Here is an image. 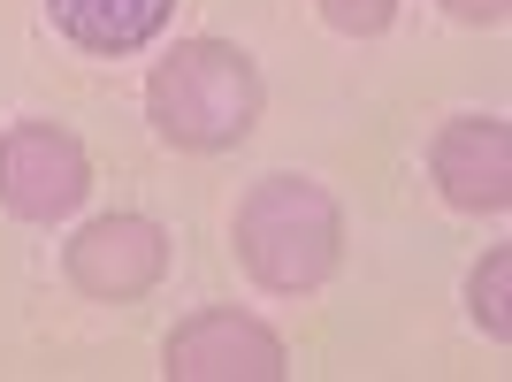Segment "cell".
<instances>
[{
  "label": "cell",
  "mask_w": 512,
  "mask_h": 382,
  "mask_svg": "<svg viewBox=\"0 0 512 382\" xmlns=\"http://www.w3.org/2000/svg\"><path fill=\"white\" fill-rule=\"evenodd\" d=\"M237 260L260 291L276 298H306L337 276L344 260V207L314 176H260L245 199H237Z\"/></svg>",
  "instance_id": "obj_1"
},
{
  "label": "cell",
  "mask_w": 512,
  "mask_h": 382,
  "mask_svg": "<svg viewBox=\"0 0 512 382\" xmlns=\"http://www.w3.org/2000/svg\"><path fill=\"white\" fill-rule=\"evenodd\" d=\"M146 115L153 130L184 153H230L260 123V69L230 39H184L169 62L146 77Z\"/></svg>",
  "instance_id": "obj_2"
},
{
  "label": "cell",
  "mask_w": 512,
  "mask_h": 382,
  "mask_svg": "<svg viewBox=\"0 0 512 382\" xmlns=\"http://www.w3.org/2000/svg\"><path fill=\"white\" fill-rule=\"evenodd\" d=\"M92 191V153L62 123H8L0 130V207L16 222H62Z\"/></svg>",
  "instance_id": "obj_3"
},
{
  "label": "cell",
  "mask_w": 512,
  "mask_h": 382,
  "mask_svg": "<svg viewBox=\"0 0 512 382\" xmlns=\"http://www.w3.org/2000/svg\"><path fill=\"white\" fill-rule=\"evenodd\" d=\"M161 375L169 382H276V375H291V352H283V337L260 314H245V306H207V314L169 329Z\"/></svg>",
  "instance_id": "obj_4"
},
{
  "label": "cell",
  "mask_w": 512,
  "mask_h": 382,
  "mask_svg": "<svg viewBox=\"0 0 512 382\" xmlns=\"http://www.w3.org/2000/svg\"><path fill=\"white\" fill-rule=\"evenodd\" d=\"M62 276L85 298H107V306H130L146 298L153 283L169 276V230L153 214H100L62 245Z\"/></svg>",
  "instance_id": "obj_5"
},
{
  "label": "cell",
  "mask_w": 512,
  "mask_h": 382,
  "mask_svg": "<svg viewBox=\"0 0 512 382\" xmlns=\"http://www.w3.org/2000/svg\"><path fill=\"white\" fill-rule=\"evenodd\" d=\"M428 176L459 214H505L512 207V130L497 115H451L428 146Z\"/></svg>",
  "instance_id": "obj_6"
},
{
  "label": "cell",
  "mask_w": 512,
  "mask_h": 382,
  "mask_svg": "<svg viewBox=\"0 0 512 382\" xmlns=\"http://www.w3.org/2000/svg\"><path fill=\"white\" fill-rule=\"evenodd\" d=\"M46 16L77 54H100V62H123L138 46H153L176 23V0H46Z\"/></svg>",
  "instance_id": "obj_7"
},
{
  "label": "cell",
  "mask_w": 512,
  "mask_h": 382,
  "mask_svg": "<svg viewBox=\"0 0 512 382\" xmlns=\"http://www.w3.org/2000/svg\"><path fill=\"white\" fill-rule=\"evenodd\" d=\"M505 283H512V253L497 245L482 268H474V283H467V306H474V321H482V337H497L505 344L512 337V314H505Z\"/></svg>",
  "instance_id": "obj_8"
},
{
  "label": "cell",
  "mask_w": 512,
  "mask_h": 382,
  "mask_svg": "<svg viewBox=\"0 0 512 382\" xmlns=\"http://www.w3.org/2000/svg\"><path fill=\"white\" fill-rule=\"evenodd\" d=\"M314 8L337 23L344 39H375V31H390V16H398V0H314Z\"/></svg>",
  "instance_id": "obj_9"
},
{
  "label": "cell",
  "mask_w": 512,
  "mask_h": 382,
  "mask_svg": "<svg viewBox=\"0 0 512 382\" xmlns=\"http://www.w3.org/2000/svg\"><path fill=\"white\" fill-rule=\"evenodd\" d=\"M459 23H505L512 16V0H444Z\"/></svg>",
  "instance_id": "obj_10"
}]
</instances>
